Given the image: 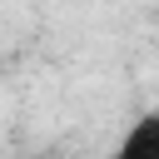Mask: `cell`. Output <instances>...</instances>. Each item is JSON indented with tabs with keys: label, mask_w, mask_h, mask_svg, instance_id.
<instances>
[{
	"label": "cell",
	"mask_w": 159,
	"mask_h": 159,
	"mask_svg": "<svg viewBox=\"0 0 159 159\" xmlns=\"http://www.w3.org/2000/svg\"><path fill=\"white\" fill-rule=\"evenodd\" d=\"M109 159H159V109L139 114V119L119 134V144H114Z\"/></svg>",
	"instance_id": "6da1fadb"
}]
</instances>
